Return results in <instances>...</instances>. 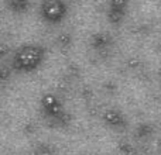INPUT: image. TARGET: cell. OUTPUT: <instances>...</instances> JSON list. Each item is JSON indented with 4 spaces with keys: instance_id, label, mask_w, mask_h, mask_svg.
I'll use <instances>...</instances> for the list:
<instances>
[{
    "instance_id": "obj_5",
    "label": "cell",
    "mask_w": 161,
    "mask_h": 155,
    "mask_svg": "<svg viewBox=\"0 0 161 155\" xmlns=\"http://www.w3.org/2000/svg\"><path fill=\"white\" fill-rule=\"evenodd\" d=\"M6 6L14 13H24L28 10L30 0H6Z\"/></svg>"
},
{
    "instance_id": "obj_1",
    "label": "cell",
    "mask_w": 161,
    "mask_h": 155,
    "mask_svg": "<svg viewBox=\"0 0 161 155\" xmlns=\"http://www.w3.org/2000/svg\"><path fill=\"white\" fill-rule=\"evenodd\" d=\"M44 55L45 51L40 45L36 44L23 45L14 52L13 59H11V69L21 73L33 72L42 64Z\"/></svg>"
},
{
    "instance_id": "obj_7",
    "label": "cell",
    "mask_w": 161,
    "mask_h": 155,
    "mask_svg": "<svg viewBox=\"0 0 161 155\" xmlns=\"http://www.w3.org/2000/svg\"><path fill=\"white\" fill-rule=\"evenodd\" d=\"M11 69L6 65H0V80H7L10 78Z\"/></svg>"
},
{
    "instance_id": "obj_2",
    "label": "cell",
    "mask_w": 161,
    "mask_h": 155,
    "mask_svg": "<svg viewBox=\"0 0 161 155\" xmlns=\"http://www.w3.org/2000/svg\"><path fill=\"white\" fill-rule=\"evenodd\" d=\"M68 7L64 0H42L40 4V14L50 24H57L67 16Z\"/></svg>"
},
{
    "instance_id": "obj_6",
    "label": "cell",
    "mask_w": 161,
    "mask_h": 155,
    "mask_svg": "<svg viewBox=\"0 0 161 155\" xmlns=\"http://www.w3.org/2000/svg\"><path fill=\"white\" fill-rule=\"evenodd\" d=\"M105 120L112 127H117V126L122 124V119H120L119 113H116V111H108L105 116Z\"/></svg>"
},
{
    "instance_id": "obj_3",
    "label": "cell",
    "mask_w": 161,
    "mask_h": 155,
    "mask_svg": "<svg viewBox=\"0 0 161 155\" xmlns=\"http://www.w3.org/2000/svg\"><path fill=\"white\" fill-rule=\"evenodd\" d=\"M42 113L47 119L53 120L55 123H62L65 119V110L61 100L55 94H45L41 100Z\"/></svg>"
},
{
    "instance_id": "obj_4",
    "label": "cell",
    "mask_w": 161,
    "mask_h": 155,
    "mask_svg": "<svg viewBox=\"0 0 161 155\" xmlns=\"http://www.w3.org/2000/svg\"><path fill=\"white\" fill-rule=\"evenodd\" d=\"M127 0H110L109 4V20L112 23H119L125 16Z\"/></svg>"
}]
</instances>
